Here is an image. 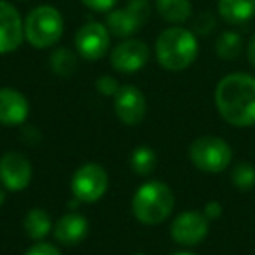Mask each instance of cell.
<instances>
[{
  "label": "cell",
  "mask_w": 255,
  "mask_h": 255,
  "mask_svg": "<svg viewBox=\"0 0 255 255\" xmlns=\"http://www.w3.org/2000/svg\"><path fill=\"white\" fill-rule=\"evenodd\" d=\"M215 107L231 126L255 124V77L247 72L224 75L215 88Z\"/></svg>",
  "instance_id": "cell-1"
},
{
  "label": "cell",
  "mask_w": 255,
  "mask_h": 255,
  "mask_svg": "<svg viewBox=\"0 0 255 255\" xmlns=\"http://www.w3.org/2000/svg\"><path fill=\"white\" fill-rule=\"evenodd\" d=\"M199 53L198 37L192 30L175 25L161 32L156 40V58L163 68L182 72L196 61Z\"/></svg>",
  "instance_id": "cell-2"
},
{
  "label": "cell",
  "mask_w": 255,
  "mask_h": 255,
  "mask_svg": "<svg viewBox=\"0 0 255 255\" xmlns=\"http://www.w3.org/2000/svg\"><path fill=\"white\" fill-rule=\"evenodd\" d=\"M133 215L147 226L161 224L175 208V196L166 184L152 180L143 184L133 196Z\"/></svg>",
  "instance_id": "cell-3"
},
{
  "label": "cell",
  "mask_w": 255,
  "mask_h": 255,
  "mask_svg": "<svg viewBox=\"0 0 255 255\" xmlns=\"http://www.w3.org/2000/svg\"><path fill=\"white\" fill-rule=\"evenodd\" d=\"M63 32V16L53 5H37L25 18V40L35 49H49L56 46Z\"/></svg>",
  "instance_id": "cell-4"
},
{
  "label": "cell",
  "mask_w": 255,
  "mask_h": 255,
  "mask_svg": "<svg viewBox=\"0 0 255 255\" xmlns=\"http://www.w3.org/2000/svg\"><path fill=\"white\" fill-rule=\"evenodd\" d=\"M189 157L203 173H222L233 161V149L220 136H199L192 142Z\"/></svg>",
  "instance_id": "cell-5"
},
{
  "label": "cell",
  "mask_w": 255,
  "mask_h": 255,
  "mask_svg": "<svg viewBox=\"0 0 255 255\" xmlns=\"http://www.w3.org/2000/svg\"><path fill=\"white\" fill-rule=\"evenodd\" d=\"M152 5L149 0H129L124 7L112 9L107 14L105 25L110 35L117 39H129L149 21Z\"/></svg>",
  "instance_id": "cell-6"
},
{
  "label": "cell",
  "mask_w": 255,
  "mask_h": 255,
  "mask_svg": "<svg viewBox=\"0 0 255 255\" xmlns=\"http://www.w3.org/2000/svg\"><path fill=\"white\" fill-rule=\"evenodd\" d=\"M109 189V175L96 163L81 166L72 178V192L79 203H96Z\"/></svg>",
  "instance_id": "cell-7"
},
{
  "label": "cell",
  "mask_w": 255,
  "mask_h": 255,
  "mask_svg": "<svg viewBox=\"0 0 255 255\" xmlns=\"http://www.w3.org/2000/svg\"><path fill=\"white\" fill-rule=\"evenodd\" d=\"M75 49L79 56L88 61L102 60L110 49V32L107 25L98 21L82 25L75 33Z\"/></svg>",
  "instance_id": "cell-8"
},
{
  "label": "cell",
  "mask_w": 255,
  "mask_h": 255,
  "mask_svg": "<svg viewBox=\"0 0 255 255\" xmlns=\"http://www.w3.org/2000/svg\"><path fill=\"white\" fill-rule=\"evenodd\" d=\"M208 229L210 220L205 217V213L189 210V212H182L180 215L175 217L173 224H171V238L178 245L194 247L208 236Z\"/></svg>",
  "instance_id": "cell-9"
},
{
  "label": "cell",
  "mask_w": 255,
  "mask_h": 255,
  "mask_svg": "<svg viewBox=\"0 0 255 255\" xmlns=\"http://www.w3.org/2000/svg\"><path fill=\"white\" fill-rule=\"evenodd\" d=\"M150 58V49L143 40L124 39L114 47L110 54V63L121 74H135L142 70Z\"/></svg>",
  "instance_id": "cell-10"
},
{
  "label": "cell",
  "mask_w": 255,
  "mask_h": 255,
  "mask_svg": "<svg viewBox=\"0 0 255 255\" xmlns=\"http://www.w3.org/2000/svg\"><path fill=\"white\" fill-rule=\"evenodd\" d=\"M25 40V19L7 0H0V54L16 51Z\"/></svg>",
  "instance_id": "cell-11"
},
{
  "label": "cell",
  "mask_w": 255,
  "mask_h": 255,
  "mask_svg": "<svg viewBox=\"0 0 255 255\" xmlns=\"http://www.w3.org/2000/svg\"><path fill=\"white\" fill-rule=\"evenodd\" d=\"M114 109H116V114L121 123L128 124V126H135V124L142 123L143 117H145V96H143V93L136 86L124 84L116 93Z\"/></svg>",
  "instance_id": "cell-12"
},
{
  "label": "cell",
  "mask_w": 255,
  "mask_h": 255,
  "mask_svg": "<svg viewBox=\"0 0 255 255\" xmlns=\"http://www.w3.org/2000/svg\"><path fill=\"white\" fill-rule=\"evenodd\" d=\"M32 180V164L21 152H7L0 159V182L5 189L19 192Z\"/></svg>",
  "instance_id": "cell-13"
},
{
  "label": "cell",
  "mask_w": 255,
  "mask_h": 255,
  "mask_svg": "<svg viewBox=\"0 0 255 255\" xmlns=\"http://www.w3.org/2000/svg\"><path fill=\"white\" fill-rule=\"evenodd\" d=\"M30 105L23 93L12 88L0 89V124L16 126L23 124L28 117Z\"/></svg>",
  "instance_id": "cell-14"
},
{
  "label": "cell",
  "mask_w": 255,
  "mask_h": 255,
  "mask_svg": "<svg viewBox=\"0 0 255 255\" xmlns=\"http://www.w3.org/2000/svg\"><path fill=\"white\" fill-rule=\"evenodd\" d=\"M88 229L89 224L84 215H81V213H67L54 226V238L61 245L74 247V245L81 243L84 240L86 234H88Z\"/></svg>",
  "instance_id": "cell-15"
},
{
  "label": "cell",
  "mask_w": 255,
  "mask_h": 255,
  "mask_svg": "<svg viewBox=\"0 0 255 255\" xmlns=\"http://www.w3.org/2000/svg\"><path fill=\"white\" fill-rule=\"evenodd\" d=\"M217 12L229 25H245L255 16V0H217Z\"/></svg>",
  "instance_id": "cell-16"
},
{
  "label": "cell",
  "mask_w": 255,
  "mask_h": 255,
  "mask_svg": "<svg viewBox=\"0 0 255 255\" xmlns=\"http://www.w3.org/2000/svg\"><path fill=\"white\" fill-rule=\"evenodd\" d=\"M154 5L157 14L171 25H184L192 16L191 0H154Z\"/></svg>",
  "instance_id": "cell-17"
},
{
  "label": "cell",
  "mask_w": 255,
  "mask_h": 255,
  "mask_svg": "<svg viewBox=\"0 0 255 255\" xmlns=\"http://www.w3.org/2000/svg\"><path fill=\"white\" fill-rule=\"evenodd\" d=\"M23 226H25V233L28 234L32 240L40 241L51 233V229H53V220H51L49 213H47L46 210L33 208L26 213Z\"/></svg>",
  "instance_id": "cell-18"
},
{
  "label": "cell",
  "mask_w": 255,
  "mask_h": 255,
  "mask_svg": "<svg viewBox=\"0 0 255 255\" xmlns=\"http://www.w3.org/2000/svg\"><path fill=\"white\" fill-rule=\"evenodd\" d=\"M243 51V37L234 30H226L215 40V54L220 60L233 61Z\"/></svg>",
  "instance_id": "cell-19"
},
{
  "label": "cell",
  "mask_w": 255,
  "mask_h": 255,
  "mask_svg": "<svg viewBox=\"0 0 255 255\" xmlns=\"http://www.w3.org/2000/svg\"><path fill=\"white\" fill-rule=\"evenodd\" d=\"M77 56L74 51H70L68 47H58L51 53L49 56V65L51 70L60 77H70L77 70Z\"/></svg>",
  "instance_id": "cell-20"
},
{
  "label": "cell",
  "mask_w": 255,
  "mask_h": 255,
  "mask_svg": "<svg viewBox=\"0 0 255 255\" xmlns=\"http://www.w3.org/2000/svg\"><path fill=\"white\" fill-rule=\"evenodd\" d=\"M131 168L140 177L150 175L156 168V152L149 147H136L131 154Z\"/></svg>",
  "instance_id": "cell-21"
},
{
  "label": "cell",
  "mask_w": 255,
  "mask_h": 255,
  "mask_svg": "<svg viewBox=\"0 0 255 255\" xmlns=\"http://www.w3.org/2000/svg\"><path fill=\"white\" fill-rule=\"evenodd\" d=\"M231 182L238 191H252L255 187V168L247 161H241L231 170Z\"/></svg>",
  "instance_id": "cell-22"
},
{
  "label": "cell",
  "mask_w": 255,
  "mask_h": 255,
  "mask_svg": "<svg viewBox=\"0 0 255 255\" xmlns=\"http://www.w3.org/2000/svg\"><path fill=\"white\" fill-rule=\"evenodd\" d=\"M215 28H217V18L210 11L199 12L194 19V25H192V32L196 35H210Z\"/></svg>",
  "instance_id": "cell-23"
},
{
  "label": "cell",
  "mask_w": 255,
  "mask_h": 255,
  "mask_svg": "<svg viewBox=\"0 0 255 255\" xmlns=\"http://www.w3.org/2000/svg\"><path fill=\"white\" fill-rule=\"evenodd\" d=\"M119 88H121L119 82L114 77H110V75H102V77L96 81V89L105 96H116Z\"/></svg>",
  "instance_id": "cell-24"
},
{
  "label": "cell",
  "mask_w": 255,
  "mask_h": 255,
  "mask_svg": "<svg viewBox=\"0 0 255 255\" xmlns=\"http://www.w3.org/2000/svg\"><path fill=\"white\" fill-rule=\"evenodd\" d=\"M81 2L95 12H110L119 0H81Z\"/></svg>",
  "instance_id": "cell-25"
},
{
  "label": "cell",
  "mask_w": 255,
  "mask_h": 255,
  "mask_svg": "<svg viewBox=\"0 0 255 255\" xmlns=\"http://www.w3.org/2000/svg\"><path fill=\"white\" fill-rule=\"evenodd\" d=\"M25 255H61L60 250H58L54 245L49 243H37L26 252Z\"/></svg>",
  "instance_id": "cell-26"
},
{
  "label": "cell",
  "mask_w": 255,
  "mask_h": 255,
  "mask_svg": "<svg viewBox=\"0 0 255 255\" xmlns=\"http://www.w3.org/2000/svg\"><path fill=\"white\" fill-rule=\"evenodd\" d=\"M203 213L208 220H217L222 215V205L219 201H208L203 208Z\"/></svg>",
  "instance_id": "cell-27"
},
{
  "label": "cell",
  "mask_w": 255,
  "mask_h": 255,
  "mask_svg": "<svg viewBox=\"0 0 255 255\" xmlns=\"http://www.w3.org/2000/svg\"><path fill=\"white\" fill-rule=\"evenodd\" d=\"M247 60L255 68V33L250 37V40L247 44Z\"/></svg>",
  "instance_id": "cell-28"
},
{
  "label": "cell",
  "mask_w": 255,
  "mask_h": 255,
  "mask_svg": "<svg viewBox=\"0 0 255 255\" xmlns=\"http://www.w3.org/2000/svg\"><path fill=\"white\" fill-rule=\"evenodd\" d=\"M4 199H5V194H4V191L0 189V206H2V203H4Z\"/></svg>",
  "instance_id": "cell-29"
},
{
  "label": "cell",
  "mask_w": 255,
  "mask_h": 255,
  "mask_svg": "<svg viewBox=\"0 0 255 255\" xmlns=\"http://www.w3.org/2000/svg\"><path fill=\"white\" fill-rule=\"evenodd\" d=\"M171 255H196V254H191V252H177V254H171Z\"/></svg>",
  "instance_id": "cell-30"
},
{
  "label": "cell",
  "mask_w": 255,
  "mask_h": 255,
  "mask_svg": "<svg viewBox=\"0 0 255 255\" xmlns=\"http://www.w3.org/2000/svg\"><path fill=\"white\" fill-rule=\"evenodd\" d=\"M18 2H32V0H18Z\"/></svg>",
  "instance_id": "cell-31"
},
{
  "label": "cell",
  "mask_w": 255,
  "mask_h": 255,
  "mask_svg": "<svg viewBox=\"0 0 255 255\" xmlns=\"http://www.w3.org/2000/svg\"><path fill=\"white\" fill-rule=\"evenodd\" d=\"M135 255H145V254H135Z\"/></svg>",
  "instance_id": "cell-32"
}]
</instances>
